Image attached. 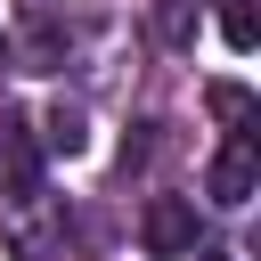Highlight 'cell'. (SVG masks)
<instances>
[{
    "label": "cell",
    "mask_w": 261,
    "mask_h": 261,
    "mask_svg": "<svg viewBox=\"0 0 261 261\" xmlns=\"http://www.w3.org/2000/svg\"><path fill=\"white\" fill-rule=\"evenodd\" d=\"M0 237H8V253H16V261H57V245H65V220H57V204H49L41 188H24V196H8V220H0Z\"/></svg>",
    "instance_id": "cell-1"
},
{
    "label": "cell",
    "mask_w": 261,
    "mask_h": 261,
    "mask_svg": "<svg viewBox=\"0 0 261 261\" xmlns=\"http://www.w3.org/2000/svg\"><path fill=\"white\" fill-rule=\"evenodd\" d=\"M196 237H204V220H196V196H147V212H139V245H147L155 261H179V253H196Z\"/></svg>",
    "instance_id": "cell-2"
},
{
    "label": "cell",
    "mask_w": 261,
    "mask_h": 261,
    "mask_svg": "<svg viewBox=\"0 0 261 261\" xmlns=\"http://www.w3.org/2000/svg\"><path fill=\"white\" fill-rule=\"evenodd\" d=\"M253 188H261V147H253V139L237 130V139H228V147L212 155V171H204V196L237 212V204H253Z\"/></svg>",
    "instance_id": "cell-3"
},
{
    "label": "cell",
    "mask_w": 261,
    "mask_h": 261,
    "mask_svg": "<svg viewBox=\"0 0 261 261\" xmlns=\"http://www.w3.org/2000/svg\"><path fill=\"white\" fill-rule=\"evenodd\" d=\"M0 188H8V196L41 188V139H33L24 114H8V106H0Z\"/></svg>",
    "instance_id": "cell-4"
},
{
    "label": "cell",
    "mask_w": 261,
    "mask_h": 261,
    "mask_svg": "<svg viewBox=\"0 0 261 261\" xmlns=\"http://www.w3.org/2000/svg\"><path fill=\"white\" fill-rule=\"evenodd\" d=\"M82 147H90L82 106H49V122H41V155H82Z\"/></svg>",
    "instance_id": "cell-5"
},
{
    "label": "cell",
    "mask_w": 261,
    "mask_h": 261,
    "mask_svg": "<svg viewBox=\"0 0 261 261\" xmlns=\"http://www.w3.org/2000/svg\"><path fill=\"white\" fill-rule=\"evenodd\" d=\"M196 16H204V0H155V41L163 49H188L196 41Z\"/></svg>",
    "instance_id": "cell-6"
},
{
    "label": "cell",
    "mask_w": 261,
    "mask_h": 261,
    "mask_svg": "<svg viewBox=\"0 0 261 261\" xmlns=\"http://www.w3.org/2000/svg\"><path fill=\"white\" fill-rule=\"evenodd\" d=\"M204 106H212L228 130H245V122H253V90H245V82H212V90H204Z\"/></svg>",
    "instance_id": "cell-7"
},
{
    "label": "cell",
    "mask_w": 261,
    "mask_h": 261,
    "mask_svg": "<svg viewBox=\"0 0 261 261\" xmlns=\"http://www.w3.org/2000/svg\"><path fill=\"white\" fill-rule=\"evenodd\" d=\"M220 33H228V49H253V41H261V16H253V0H220Z\"/></svg>",
    "instance_id": "cell-8"
},
{
    "label": "cell",
    "mask_w": 261,
    "mask_h": 261,
    "mask_svg": "<svg viewBox=\"0 0 261 261\" xmlns=\"http://www.w3.org/2000/svg\"><path fill=\"white\" fill-rule=\"evenodd\" d=\"M57 41H65V33H57V24L33 8V65H57Z\"/></svg>",
    "instance_id": "cell-9"
},
{
    "label": "cell",
    "mask_w": 261,
    "mask_h": 261,
    "mask_svg": "<svg viewBox=\"0 0 261 261\" xmlns=\"http://www.w3.org/2000/svg\"><path fill=\"white\" fill-rule=\"evenodd\" d=\"M0 73H8V33H0Z\"/></svg>",
    "instance_id": "cell-10"
},
{
    "label": "cell",
    "mask_w": 261,
    "mask_h": 261,
    "mask_svg": "<svg viewBox=\"0 0 261 261\" xmlns=\"http://www.w3.org/2000/svg\"><path fill=\"white\" fill-rule=\"evenodd\" d=\"M196 261H228V253H196Z\"/></svg>",
    "instance_id": "cell-11"
}]
</instances>
